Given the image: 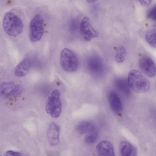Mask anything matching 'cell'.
Returning a JSON list of instances; mask_svg holds the SVG:
<instances>
[{"label":"cell","instance_id":"cell-4","mask_svg":"<svg viewBox=\"0 0 156 156\" xmlns=\"http://www.w3.org/2000/svg\"><path fill=\"white\" fill-rule=\"evenodd\" d=\"M59 97V91L57 90H54L52 92L51 95L48 98L46 102V111L53 118L58 117L61 113L62 104Z\"/></svg>","mask_w":156,"mask_h":156},{"label":"cell","instance_id":"cell-15","mask_svg":"<svg viewBox=\"0 0 156 156\" xmlns=\"http://www.w3.org/2000/svg\"><path fill=\"white\" fill-rule=\"evenodd\" d=\"M76 129L80 134L89 133L94 129V127L92 123L87 121H83L77 125Z\"/></svg>","mask_w":156,"mask_h":156},{"label":"cell","instance_id":"cell-6","mask_svg":"<svg viewBox=\"0 0 156 156\" xmlns=\"http://www.w3.org/2000/svg\"><path fill=\"white\" fill-rule=\"evenodd\" d=\"M83 38L86 41H90L98 37L97 31L91 25L89 19L85 17L82 19L79 26Z\"/></svg>","mask_w":156,"mask_h":156},{"label":"cell","instance_id":"cell-21","mask_svg":"<svg viewBox=\"0 0 156 156\" xmlns=\"http://www.w3.org/2000/svg\"><path fill=\"white\" fill-rule=\"evenodd\" d=\"M156 7L153 6L148 11L147 14L148 17L153 20H156Z\"/></svg>","mask_w":156,"mask_h":156},{"label":"cell","instance_id":"cell-13","mask_svg":"<svg viewBox=\"0 0 156 156\" xmlns=\"http://www.w3.org/2000/svg\"><path fill=\"white\" fill-rule=\"evenodd\" d=\"M108 101L110 107L115 113L119 114L122 110L121 101L118 95L115 92H112L108 95Z\"/></svg>","mask_w":156,"mask_h":156},{"label":"cell","instance_id":"cell-19","mask_svg":"<svg viewBox=\"0 0 156 156\" xmlns=\"http://www.w3.org/2000/svg\"><path fill=\"white\" fill-rule=\"evenodd\" d=\"M84 139L85 142L88 144H93L95 143L98 138V134L97 132L94 130L90 133Z\"/></svg>","mask_w":156,"mask_h":156},{"label":"cell","instance_id":"cell-5","mask_svg":"<svg viewBox=\"0 0 156 156\" xmlns=\"http://www.w3.org/2000/svg\"><path fill=\"white\" fill-rule=\"evenodd\" d=\"M29 31L31 41L36 42L41 39L44 33V20L41 15L37 14L32 19L29 24Z\"/></svg>","mask_w":156,"mask_h":156},{"label":"cell","instance_id":"cell-10","mask_svg":"<svg viewBox=\"0 0 156 156\" xmlns=\"http://www.w3.org/2000/svg\"><path fill=\"white\" fill-rule=\"evenodd\" d=\"M59 127L55 122H52L49 125L47 133L48 143L51 146L57 145L59 142Z\"/></svg>","mask_w":156,"mask_h":156},{"label":"cell","instance_id":"cell-17","mask_svg":"<svg viewBox=\"0 0 156 156\" xmlns=\"http://www.w3.org/2000/svg\"><path fill=\"white\" fill-rule=\"evenodd\" d=\"M115 83L117 88L120 91L126 95L129 94L130 88L126 79L123 78H118L115 80Z\"/></svg>","mask_w":156,"mask_h":156},{"label":"cell","instance_id":"cell-14","mask_svg":"<svg viewBox=\"0 0 156 156\" xmlns=\"http://www.w3.org/2000/svg\"><path fill=\"white\" fill-rule=\"evenodd\" d=\"M30 66V62L28 58H26L17 66L15 70V75L18 77H23L26 75Z\"/></svg>","mask_w":156,"mask_h":156},{"label":"cell","instance_id":"cell-18","mask_svg":"<svg viewBox=\"0 0 156 156\" xmlns=\"http://www.w3.org/2000/svg\"><path fill=\"white\" fill-rule=\"evenodd\" d=\"M126 55V51L125 48L121 46L117 49L115 56L116 62L119 63H122L124 61Z\"/></svg>","mask_w":156,"mask_h":156},{"label":"cell","instance_id":"cell-1","mask_svg":"<svg viewBox=\"0 0 156 156\" xmlns=\"http://www.w3.org/2000/svg\"><path fill=\"white\" fill-rule=\"evenodd\" d=\"M127 80L130 89L135 92L144 93L150 88L149 81L138 70L133 69L130 71Z\"/></svg>","mask_w":156,"mask_h":156},{"label":"cell","instance_id":"cell-2","mask_svg":"<svg viewBox=\"0 0 156 156\" xmlns=\"http://www.w3.org/2000/svg\"><path fill=\"white\" fill-rule=\"evenodd\" d=\"M2 25L5 32L9 36L16 37L23 29V24L20 17L12 12L6 13L3 19Z\"/></svg>","mask_w":156,"mask_h":156},{"label":"cell","instance_id":"cell-11","mask_svg":"<svg viewBox=\"0 0 156 156\" xmlns=\"http://www.w3.org/2000/svg\"><path fill=\"white\" fill-rule=\"evenodd\" d=\"M96 151L99 156H114V148L109 141L103 140L99 142L96 147Z\"/></svg>","mask_w":156,"mask_h":156},{"label":"cell","instance_id":"cell-12","mask_svg":"<svg viewBox=\"0 0 156 156\" xmlns=\"http://www.w3.org/2000/svg\"><path fill=\"white\" fill-rule=\"evenodd\" d=\"M119 149L121 154L124 156H135L137 151L136 147L129 141L123 140L119 144Z\"/></svg>","mask_w":156,"mask_h":156},{"label":"cell","instance_id":"cell-23","mask_svg":"<svg viewBox=\"0 0 156 156\" xmlns=\"http://www.w3.org/2000/svg\"><path fill=\"white\" fill-rule=\"evenodd\" d=\"M140 3L144 6L149 5L151 2L152 0H138Z\"/></svg>","mask_w":156,"mask_h":156},{"label":"cell","instance_id":"cell-3","mask_svg":"<svg viewBox=\"0 0 156 156\" xmlns=\"http://www.w3.org/2000/svg\"><path fill=\"white\" fill-rule=\"evenodd\" d=\"M60 62L62 69L66 72H75L78 67L77 56L72 50L67 48H64L62 50Z\"/></svg>","mask_w":156,"mask_h":156},{"label":"cell","instance_id":"cell-22","mask_svg":"<svg viewBox=\"0 0 156 156\" xmlns=\"http://www.w3.org/2000/svg\"><path fill=\"white\" fill-rule=\"evenodd\" d=\"M5 156H20L21 154L18 152L14 151H7L5 154Z\"/></svg>","mask_w":156,"mask_h":156},{"label":"cell","instance_id":"cell-7","mask_svg":"<svg viewBox=\"0 0 156 156\" xmlns=\"http://www.w3.org/2000/svg\"><path fill=\"white\" fill-rule=\"evenodd\" d=\"M139 67L142 73L149 77L156 75L155 64L152 59L147 56H144L139 59Z\"/></svg>","mask_w":156,"mask_h":156},{"label":"cell","instance_id":"cell-8","mask_svg":"<svg viewBox=\"0 0 156 156\" xmlns=\"http://www.w3.org/2000/svg\"><path fill=\"white\" fill-rule=\"evenodd\" d=\"M22 88L19 84L13 82L2 83L0 86V92L3 95L7 97L17 96L21 93Z\"/></svg>","mask_w":156,"mask_h":156},{"label":"cell","instance_id":"cell-16","mask_svg":"<svg viewBox=\"0 0 156 156\" xmlns=\"http://www.w3.org/2000/svg\"><path fill=\"white\" fill-rule=\"evenodd\" d=\"M145 39L147 42L152 47L156 48V25L151 26L145 34Z\"/></svg>","mask_w":156,"mask_h":156},{"label":"cell","instance_id":"cell-20","mask_svg":"<svg viewBox=\"0 0 156 156\" xmlns=\"http://www.w3.org/2000/svg\"><path fill=\"white\" fill-rule=\"evenodd\" d=\"M78 20L76 18L71 20L69 23V28L72 32H75L79 26Z\"/></svg>","mask_w":156,"mask_h":156},{"label":"cell","instance_id":"cell-24","mask_svg":"<svg viewBox=\"0 0 156 156\" xmlns=\"http://www.w3.org/2000/svg\"><path fill=\"white\" fill-rule=\"evenodd\" d=\"M87 2L90 3H93L96 2L97 0H86Z\"/></svg>","mask_w":156,"mask_h":156},{"label":"cell","instance_id":"cell-9","mask_svg":"<svg viewBox=\"0 0 156 156\" xmlns=\"http://www.w3.org/2000/svg\"><path fill=\"white\" fill-rule=\"evenodd\" d=\"M88 65L89 70L94 74L99 75L104 71L103 63L101 59L97 56H93L90 58Z\"/></svg>","mask_w":156,"mask_h":156}]
</instances>
